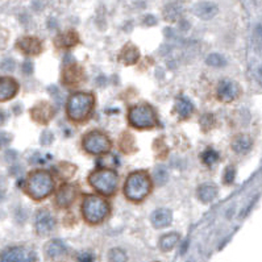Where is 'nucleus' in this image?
<instances>
[{
  "mask_svg": "<svg viewBox=\"0 0 262 262\" xmlns=\"http://www.w3.org/2000/svg\"><path fill=\"white\" fill-rule=\"evenodd\" d=\"M54 189V181L52 174L47 170H36L29 174L25 183V191L36 201H41L49 197Z\"/></svg>",
  "mask_w": 262,
  "mask_h": 262,
  "instance_id": "f257e3e1",
  "label": "nucleus"
},
{
  "mask_svg": "<svg viewBox=\"0 0 262 262\" xmlns=\"http://www.w3.org/2000/svg\"><path fill=\"white\" fill-rule=\"evenodd\" d=\"M152 179L147 171H135L128 175L125 185H124V194L129 201L141 202L151 194Z\"/></svg>",
  "mask_w": 262,
  "mask_h": 262,
  "instance_id": "f03ea898",
  "label": "nucleus"
},
{
  "mask_svg": "<svg viewBox=\"0 0 262 262\" xmlns=\"http://www.w3.org/2000/svg\"><path fill=\"white\" fill-rule=\"evenodd\" d=\"M109 205L103 198L87 195L82 203V215L90 224H99L105 221L109 215Z\"/></svg>",
  "mask_w": 262,
  "mask_h": 262,
  "instance_id": "7ed1b4c3",
  "label": "nucleus"
},
{
  "mask_svg": "<svg viewBox=\"0 0 262 262\" xmlns=\"http://www.w3.org/2000/svg\"><path fill=\"white\" fill-rule=\"evenodd\" d=\"M94 107V95L90 93H75L67 102V115L73 121H83L90 116Z\"/></svg>",
  "mask_w": 262,
  "mask_h": 262,
  "instance_id": "20e7f679",
  "label": "nucleus"
},
{
  "mask_svg": "<svg viewBox=\"0 0 262 262\" xmlns=\"http://www.w3.org/2000/svg\"><path fill=\"white\" fill-rule=\"evenodd\" d=\"M90 185L97 190L98 193L105 197H111L115 194L117 185H119V177L112 169L108 167H102V169L95 170L89 178Z\"/></svg>",
  "mask_w": 262,
  "mask_h": 262,
  "instance_id": "39448f33",
  "label": "nucleus"
},
{
  "mask_svg": "<svg viewBox=\"0 0 262 262\" xmlns=\"http://www.w3.org/2000/svg\"><path fill=\"white\" fill-rule=\"evenodd\" d=\"M128 120L131 125L139 129L155 127L157 123L155 109L149 105H137L132 107L128 113Z\"/></svg>",
  "mask_w": 262,
  "mask_h": 262,
  "instance_id": "423d86ee",
  "label": "nucleus"
},
{
  "mask_svg": "<svg viewBox=\"0 0 262 262\" xmlns=\"http://www.w3.org/2000/svg\"><path fill=\"white\" fill-rule=\"evenodd\" d=\"M82 147L89 155L102 156L111 149V140L102 132H89L82 140Z\"/></svg>",
  "mask_w": 262,
  "mask_h": 262,
  "instance_id": "0eeeda50",
  "label": "nucleus"
},
{
  "mask_svg": "<svg viewBox=\"0 0 262 262\" xmlns=\"http://www.w3.org/2000/svg\"><path fill=\"white\" fill-rule=\"evenodd\" d=\"M36 255L24 247L8 248L0 256V262H35Z\"/></svg>",
  "mask_w": 262,
  "mask_h": 262,
  "instance_id": "6e6552de",
  "label": "nucleus"
},
{
  "mask_svg": "<svg viewBox=\"0 0 262 262\" xmlns=\"http://www.w3.org/2000/svg\"><path fill=\"white\" fill-rule=\"evenodd\" d=\"M35 228L36 232L40 236H48L49 233L54 231L55 228V219L53 217L51 212L47 210H41L37 212L35 220Z\"/></svg>",
  "mask_w": 262,
  "mask_h": 262,
  "instance_id": "1a4fd4ad",
  "label": "nucleus"
},
{
  "mask_svg": "<svg viewBox=\"0 0 262 262\" xmlns=\"http://www.w3.org/2000/svg\"><path fill=\"white\" fill-rule=\"evenodd\" d=\"M216 94L219 101L228 103V102L235 101L237 95H239V87L235 82L229 81V79H223L219 82L217 89H216Z\"/></svg>",
  "mask_w": 262,
  "mask_h": 262,
  "instance_id": "9d476101",
  "label": "nucleus"
},
{
  "mask_svg": "<svg viewBox=\"0 0 262 262\" xmlns=\"http://www.w3.org/2000/svg\"><path fill=\"white\" fill-rule=\"evenodd\" d=\"M16 48L27 55H37L43 52V43L37 37L25 36L16 43Z\"/></svg>",
  "mask_w": 262,
  "mask_h": 262,
  "instance_id": "9b49d317",
  "label": "nucleus"
},
{
  "mask_svg": "<svg viewBox=\"0 0 262 262\" xmlns=\"http://www.w3.org/2000/svg\"><path fill=\"white\" fill-rule=\"evenodd\" d=\"M78 189L74 185H63L58 190L57 197H55V205L61 209H67L73 202L77 199Z\"/></svg>",
  "mask_w": 262,
  "mask_h": 262,
  "instance_id": "f8f14e48",
  "label": "nucleus"
},
{
  "mask_svg": "<svg viewBox=\"0 0 262 262\" xmlns=\"http://www.w3.org/2000/svg\"><path fill=\"white\" fill-rule=\"evenodd\" d=\"M19 93V83L9 77H0V103L13 99Z\"/></svg>",
  "mask_w": 262,
  "mask_h": 262,
  "instance_id": "ddd939ff",
  "label": "nucleus"
},
{
  "mask_svg": "<svg viewBox=\"0 0 262 262\" xmlns=\"http://www.w3.org/2000/svg\"><path fill=\"white\" fill-rule=\"evenodd\" d=\"M31 113L35 121L40 124H47L54 116V108L47 102H40L39 105L32 108Z\"/></svg>",
  "mask_w": 262,
  "mask_h": 262,
  "instance_id": "4468645a",
  "label": "nucleus"
},
{
  "mask_svg": "<svg viewBox=\"0 0 262 262\" xmlns=\"http://www.w3.org/2000/svg\"><path fill=\"white\" fill-rule=\"evenodd\" d=\"M193 12L194 15H197L199 19L211 20L217 15L219 8H217V5L215 3H212V1H199V3L194 5Z\"/></svg>",
  "mask_w": 262,
  "mask_h": 262,
  "instance_id": "2eb2a0df",
  "label": "nucleus"
},
{
  "mask_svg": "<svg viewBox=\"0 0 262 262\" xmlns=\"http://www.w3.org/2000/svg\"><path fill=\"white\" fill-rule=\"evenodd\" d=\"M151 219L152 224L155 225V228L161 229V228H165L171 224V221H173V213L167 209H159L156 210V211L152 213Z\"/></svg>",
  "mask_w": 262,
  "mask_h": 262,
  "instance_id": "dca6fc26",
  "label": "nucleus"
},
{
  "mask_svg": "<svg viewBox=\"0 0 262 262\" xmlns=\"http://www.w3.org/2000/svg\"><path fill=\"white\" fill-rule=\"evenodd\" d=\"M45 253L49 259L61 260L63 259L67 253V248L59 240H52L45 245Z\"/></svg>",
  "mask_w": 262,
  "mask_h": 262,
  "instance_id": "f3484780",
  "label": "nucleus"
},
{
  "mask_svg": "<svg viewBox=\"0 0 262 262\" xmlns=\"http://www.w3.org/2000/svg\"><path fill=\"white\" fill-rule=\"evenodd\" d=\"M197 197L203 203H210L217 197V187L213 183H203L198 187Z\"/></svg>",
  "mask_w": 262,
  "mask_h": 262,
  "instance_id": "a211bd4d",
  "label": "nucleus"
},
{
  "mask_svg": "<svg viewBox=\"0 0 262 262\" xmlns=\"http://www.w3.org/2000/svg\"><path fill=\"white\" fill-rule=\"evenodd\" d=\"M182 12H183V4L181 1H173L163 8V17L167 21H175L181 17Z\"/></svg>",
  "mask_w": 262,
  "mask_h": 262,
  "instance_id": "6ab92c4d",
  "label": "nucleus"
},
{
  "mask_svg": "<svg viewBox=\"0 0 262 262\" xmlns=\"http://www.w3.org/2000/svg\"><path fill=\"white\" fill-rule=\"evenodd\" d=\"M82 77H83V71L79 66H69V67H66L65 71H63V82H65L66 85H73V83H78V82L81 81Z\"/></svg>",
  "mask_w": 262,
  "mask_h": 262,
  "instance_id": "aec40b11",
  "label": "nucleus"
},
{
  "mask_svg": "<svg viewBox=\"0 0 262 262\" xmlns=\"http://www.w3.org/2000/svg\"><path fill=\"white\" fill-rule=\"evenodd\" d=\"M78 41H79V37H78L77 33L73 31H69L58 36L57 40H55V45L59 48L69 49V48H73L74 45H77Z\"/></svg>",
  "mask_w": 262,
  "mask_h": 262,
  "instance_id": "412c9836",
  "label": "nucleus"
},
{
  "mask_svg": "<svg viewBox=\"0 0 262 262\" xmlns=\"http://www.w3.org/2000/svg\"><path fill=\"white\" fill-rule=\"evenodd\" d=\"M194 105L191 102L185 97H179L175 101V111L181 117H189V116L193 115L194 112Z\"/></svg>",
  "mask_w": 262,
  "mask_h": 262,
  "instance_id": "4be33fe9",
  "label": "nucleus"
},
{
  "mask_svg": "<svg viewBox=\"0 0 262 262\" xmlns=\"http://www.w3.org/2000/svg\"><path fill=\"white\" fill-rule=\"evenodd\" d=\"M140 52L139 49L133 45H127L124 48L121 54H120V61L124 62L125 65H135L139 61Z\"/></svg>",
  "mask_w": 262,
  "mask_h": 262,
  "instance_id": "5701e85b",
  "label": "nucleus"
},
{
  "mask_svg": "<svg viewBox=\"0 0 262 262\" xmlns=\"http://www.w3.org/2000/svg\"><path fill=\"white\" fill-rule=\"evenodd\" d=\"M252 147V141L251 139L248 137V136H239V137H236L233 140V143H232V148H233V151L236 153H240V155H243V153H247Z\"/></svg>",
  "mask_w": 262,
  "mask_h": 262,
  "instance_id": "b1692460",
  "label": "nucleus"
},
{
  "mask_svg": "<svg viewBox=\"0 0 262 262\" xmlns=\"http://www.w3.org/2000/svg\"><path fill=\"white\" fill-rule=\"evenodd\" d=\"M179 241V235L178 233H166L165 236H162L161 240H159V248H161L163 252H169L171 251L177 243Z\"/></svg>",
  "mask_w": 262,
  "mask_h": 262,
  "instance_id": "393cba45",
  "label": "nucleus"
},
{
  "mask_svg": "<svg viewBox=\"0 0 262 262\" xmlns=\"http://www.w3.org/2000/svg\"><path fill=\"white\" fill-rule=\"evenodd\" d=\"M127 253L120 249V248H113L108 253V262H127Z\"/></svg>",
  "mask_w": 262,
  "mask_h": 262,
  "instance_id": "a878e982",
  "label": "nucleus"
},
{
  "mask_svg": "<svg viewBox=\"0 0 262 262\" xmlns=\"http://www.w3.org/2000/svg\"><path fill=\"white\" fill-rule=\"evenodd\" d=\"M167 178H169V173L166 170L165 166H157L155 170V182L158 186H162L163 183L167 182Z\"/></svg>",
  "mask_w": 262,
  "mask_h": 262,
  "instance_id": "bb28decb",
  "label": "nucleus"
},
{
  "mask_svg": "<svg viewBox=\"0 0 262 262\" xmlns=\"http://www.w3.org/2000/svg\"><path fill=\"white\" fill-rule=\"evenodd\" d=\"M206 62H207V65L212 66V67H221V66H225V63H227L225 58L217 53L210 54L207 59H206Z\"/></svg>",
  "mask_w": 262,
  "mask_h": 262,
  "instance_id": "cd10ccee",
  "label": "nucleus"
},
{
  "mask_svg": "<svg viewBox=\"0 0 262 262\" xmlns=\"http://www.w3.org/2000/svg\"><path fill=\"white\" fill-rule=\"evenodd\" d=\"M217 159H219V153L213 151V149H207V151L202 155V161L207 166H212Z\"/></svg>",
  "mask_w": 262,
  "mask_h": 262,
  "instance_id": "c85d7f7f",
  "label": "nucleus"
},
{
  "mask_svg": "<svg viewBox=\"0 0 262 262\" xmlns=\"http://www.w3.org/2000/svg\"><path fill=\"white\" fill-rule=\"evenodd\" d=\"M235 169H233L232 166L227 167V169H225V173H224V182H225V183H232L233 179H235Z\"/></svg>",
  "mask_w": 262,
  "mask_h": 262,
  "instance_id": "c756f323",
  "label": "nucleus"
},
{
  "mask_svg": "<svg viewBox=\"0 0 262 262\" xmlns=\"http://www.w3.org/2000/svg\"><path fill=\"white\" fill-rule=\"evenodd\" d=\"M8 44V32L0 28V51H3Z\"/></svg>",
  "mask_w": 262,
  "mask_h": 262,
  "instance_id": "7c9ffc66",
  "label": "nucleus"
},
{
  "mask_svg": "<svg viewBox=\"0 0 262 262\" xmlns=\"http://www.w3.org/2000/svg\"><path fill=\"white\" fill-rule=\"evenodd\" d=\"M24 74H32L33 73V63L31 61H25L23 65Z\"/></svg>",
  "mask_w": 262,
  "mask_h": 262,
  "instance_id": "2f4dec72",
  "label": "nucleus"
},
{
  "mask_svg": "<svg viewBox=\"0 0 262 262\" xmlns=\"http://www.w3.org/2000/svg\"><path fill=\"white\" fill-rule=\"evenodd\" d=\"M93 256L90 253H82L79 257H78V261L79 262H93Z\"/></svg>",
  "mask_w": 262,
  "mask_h": 262,
  "instance_id": "473e14b6",
  "label": "nucleus"
},
{
  "mask_svg": "<svg viewBox=\"0 0 262 262\" xmlns=\"http://www.w3.org/2000/svg\"><path fill=\"white\" fill-rule=\"evenodd\" d=\"M156 23H157V20L153 16H147L145 17V24H148V25H155Z\"/></svg>",
  "mask_w": 262,
  "mask_h": 262,
  "instance_id": "72a5a7b5",
  "label": "nucleus"
},
{
  "mask_svg": "<svg viewBox=\"0 0 262 262\" xmlns=\"http://www.w3.org/2000/svg\"><path fill=\"white\" fill-rule=\"evenodd\" d=\"M156 262H158V261H156Z\"/></svg>",
  "mask_w": 262,
  "mask_h": 262,
  "instance_id": "f704fd0d",
  "label": "nucleus"
}]
</instances>
